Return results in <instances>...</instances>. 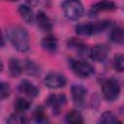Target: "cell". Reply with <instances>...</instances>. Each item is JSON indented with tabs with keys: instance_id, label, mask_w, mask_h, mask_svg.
<instances>
[{
	"instance_id": "6da1fadb",
	"label": "cell",
	"mask_w": 124,
	"mask_h": 124,
	"mask_svg": "<svg viewBox=\"0 0 124 124\" xmlns=\"http://www.w3.org/2000/svg\"><path fill=\"white\" fill-rule=\"evenodd\" d=\"M7 38L13 46L21 52L27 51L30 46V39L27 30L20 25H11L6 31Z\"/></svg>"
},
{
	"instance_id": "7a4b0ae2",
	"label": "cell",
	"mask_w": 124,
	"mask_h": 124,
	"mask_svg": "<svg viewBox=\"0 0 124 124\" xmlns=\"http://www.w3.org/2000/svg\"><path fill=\"white\" fill-rule=\"evenodd\" d=\"M110 21L108 20H101L96 22H86L79 23L75 27L76 33L81 36H92L99 34L109 27Z\"/></svg>"
},
{
	"instance_id": "3957f363",
	"label": "cell",
	"mask_w": 124,
	"mask_h": 124,
	"mask_svg": "<svg viewBox=\"0 0 124 124\" xmlns=\"http://www.w3.org/2000/svg\"><path fill=\"white\" fill-rule=\"evenodd\" d=\"M62 10L65 16L70 20H78L84 13V8L80 0H64Z\"/></svg>"
},
{
	"instance_id": "277c9868",
	"label": "cell",
	"mask_w": 124,
	"mask_h": 124,
	"mask_svg": "<svg viewBox=\"0 0 124 124\" xmlns=\"http://www.w3.org/2000/svg\"><path fill=\"white\" fill-rule=\"evenodd\" d=\"M69 66L72 69V71L80 78H88L92 76L95 72L93 65L82 60L71 58L69 59Z\"/></svg>"
},
{
	"instance_id": "5b68a950",
	"label": "cell",
	"mask_w": 124,
	"mask_h": 124,
	"mask_svg": "<svg viewBox=\"0 0 124 124\" xmlns=\"http://www.w3.org/2000/svg\"><path fill=\"white\" fill-rule=\"evenodd\" d=\"M102 93L106 100L112 102L116 100L120 94V85L115 78H108L102 84Z\"/></svg>"
},
{
	"instance_id": "8992f818",
	"label": "cell",
	"mask_w": 124,
	"mask_h": 124,
	"mask_svg": "<svg viewBox=\"0 0 124 124\" xmlns=\"http://www.w3.org/2000/svg\"><path fill=\"white\" fill-rule=\"evenodd\" d=\"M44 83L46 87L50 89H58L62 88L66 85L67 79L64 75L57 72H50L46 75L44 78Z\"/></svg>"
},
{
	"instance_id": "52a82bcc",
	"label": "cell",
	"mask_w": 124,
	"mask_h": 124,
	"mask_svg": "<svg viewBox=\"0 0 124 124\" xmlns=\"http://www.w3.org/2000/svg\"><path fill=\"white\" fill-rule=\"evenodd\" d=\"M66 102H67V98L64 94H51L46 100V106L51 108L53 112L56 114L60 112L62 107L65 106Z\"/></svg>"
},
{
	"instance_id": "ba28073f",
	"label": "cell",
	"mask_w": 124,
	"mask_h": 124,
	"mask_svg": "<svg viewBox=\"0 0 124 124\" xmlns=\"http://www.w3.org/2000/svg\"><path fill=\"white\" fill-rule=\"evenodd\" d=\"M109 52V47L107 45H96L92 46L89 51V57L96 62H103L107 59Z\"/></svg>"
},
{
	"instance_id": "9c48e42d",
	"label": "cell",
	"mask_w": 124,
	"mask_h": 124,
	"mask_svg": "<svg viewBox=\"0 0 124 124\" xmlns=\"http://www.w3.org/2000/svg\"><path fill=\"white\" fill-rule=\"evenodd\" d=\"M71 95L77 106H82L86 99L87 89L82 84H73L71 87Z\"/></svg>"
},
{
	"instance_id": "30bf717a",
	"label": "cell",
	"mask_w": 124,
	"mask_h": 124,
	"mask_svg": "<svg viewBox=\"0 0 124 124\" xmlns=\"http://www.w3.org/2000/svg\"><path fill=\"white\" fill-rule=\"evenodd\" d=\"M116 9V4L111 1V0H100L99 2L95 3L94 5L91 6L89 15L90 16H95L99 14L100 12H110L114 11Z\"/></svg>"
},
{
	"instance_id": "8fae6325",
	"label": "cell",
	"mask_w": 124,
	"mask_h": 124,
	"mask_svg": "<svg viewBox=\"0 0 124 124\" xmlns=\"http://www.w3.org/2000/svg\"><path fill=\"white\" fill-rule=\"evenodd\" d=\"M17 89L20 93L24 94L25 96L29 97V98H35L39 95L40 90L39 88L30 80L28 79H23L19 82Z\"/></svg>"
},
{
	"instance_id": "7c38bea8",
	"label": "cell",
	"mask_w": 124,
	"mask_h": 124,
	"mask_svg": "<svg viewBox=\"0 0 124 124\" xmlns=\"http://www.w3.org/2000/svg\"><path fill=\"white\" fill-rule=\"evenodd\" d=\"M35 20L37 22L38 27L43 32H50L52 30V22L50 18L47 16L46 13L43 11H39L35 16Z\"/></svg>"
},
{
	"instance_id": "4fadbf2b",
	"label": "cell",
	"mask_w": 124,
	"mask_h": 124,
	"mask_svg": "<svg viewBox=\"0 0 124 124\" xmlns=\"http://www.w3.org/2000/svg\"><path fill=\"white\" fill-rule=\"evenodd\" d=\"M67 44H68V46L70 48L74 49L79 55H83L85 53H88V51H89L87 49V46H85V44L82 41H80V40H78L77 38H71V39H69L68 42H67Z\"/></svg>"
},
{
	"instance_id": "5bb4252c",
	"label": "cell",
	"mask_w": 124,
	"mask_h": 124,
	"mask_svg": "<svg viewBox=\"0 0 124 124\" xmlns=\"http://www.w3.org/2000/svg\"><path fill=\"white\" fill-rule=\"evenodd\" d=\"M18 13L21 16V18L28 24L33 23V21L35 20V15L31 9V7L27 4H22L18 7Z\"/></svg>"
},
{
	"instance_id": "9a60e30c",
	"label": "cell",
	"mask_w": 124,
	"mask_h": 124,
	"mask_svg": "<svg viewBox=\"0 0 124 124\" xmlns=\"http://www.w3.org/2000/svg\"><path fill=\"white\" fill-rule=\"evenodd\" d=\"M41 45L43 48L48 52H54L58 47L57 39L52 35H46V37H44L41 42Z\"/></svg>"
},
{
	"instance_id": "2e32d148",
	"label": "cell",
	"mask_w": 124,
	"mask_h": 124,
	"mask_svg": "<svg viewBox=\"0 0 124 124\" xmlns=\"http://www.w3.org/2000/svg\"><path fill=\"white\" fill-rule=\"evenodd\" d=\"M108 39L110 42L114 44H123L124 43V27L122 26L113 27L108 34Z\"/></svg>"
},
{
	"instance_id": "e0dca14e",
	"label": "cell",
	"mask_w": 124,
	"mask_h": 124,
	"mask_svg": "<svg viewBox=\"0 0 124 124\" xmlns=\"http://www.w3.org/2000/svg\"><path fill=\"white\" fill-rule=\"evenodd\" d=\"M24 69V65L17 58H12L9 62V73L12 77H18Z\"/></svg>"
},
{
	"instance_id": "ac0fdd59",
	"label": "cell",
	"mask_w": 124,
	"mask_h": 124,
	"mask_svg": "<svg viewBox=\"0 0 124 124\" xmlns=\"http://www.w3.org/2000/svg\"><path fill=\"white\" fill-rule=\"evenodd\" d=\"M65 121L69 124H81L83 123V118L78 110L73 109L65 115Z\"/></svg>"
},
{
	"instance_id": "d6986e66",
	"label": "cell",
	"mask_w": 124,
	"mask_h": 124,
	"mask_svg": "<svg viewBox=\"0 0 124 124\" xmlns=\"http://www.w3.org/2000/svg\"><path fill=\"white\" fill-rule=\"evenodd\" d=\"M14 107H15L16 111L24 113L25 111H27V110L30 108V107H31V102H30L29 100L25 99V98L19 97V98H17V99L15 101Z\"/></svg>"
},
{
	"instance_id": "ffe728a7",
	"label": "cell",
	"mask_w": 124,
	"mask_h": 124,
	"mask_svg": "<svg viewBox=\"0 0 124 124\" xmlns=\"http://www.w3.org/2000/svg\"><path fill=\"white\" fill-rule=\"evenodd\" d=\"M33 120L37 123H46L48 122L47 115L45 111V109L42 107L36 108V109L33 112Z\"/></svg>"
},
{
	"instance_id": "44dd1931",
	"label": "cell",
	"mask_w": 124,
	"mask_h": 124,
	"mask_svg": "<svg viewBox=\"0 0 124 124\" xmlns=\"http://www.w3.org/2000/svg\"><path fill=\"white\" fill-rule=\"evenodd\" d=\"M100 123H121V120H119L116 115L111 111H105L102 113L100 119Z\"/></svg>"
},
{
	"instance_id": "7402d4cb",
	"label": "cell",
	"mask_w": 124,
	"mask_h": 124,
	"mask_svg": "<svg viewBox=\"0 0 124 124\" xmlns=\"http://www.w3.org/2000/svg\"><path fill=\"white\" fill-rule=\"evenodd\" d=\"M112 65L115 71L123 72L124 71V53H118L113 57Z\"/></svg>"
},
{
	"instance_id": "603a6c76",
	"label": "cell",
	"mask_w": 124,
	"mask_h": 124,
	"mask_svg": "<svg viewBox=\"0 0 124 124\" xmlns=\"http://www.w3.org/2000/svg\"><path fill=\"white\" fill-rule=\"evenodd\" d=\"M24 70L28 75L35 76L39 73V66L31 60H26V62L24 63Z\"/></svg>"
},
{
	"instance_id": "cb8c5ba5",
	"label": "cell",
	"mask_w": 124,
	"mask_h": 124,
	"mask_svg": "<svg viewBox=\"0 0 124 124\" xmlns=\"http://www.w3.org/2000/svg\"><path fill=\"white\" fill-rule=\"evenodd\" d=\"M7 122H9V123H19V124H21V123L27 122V119L23 115V113L16 111V112H14V113H12L10 115V117L7 119Z\"/></svg>"
},
{
	"instance_id": "d4e9b609",
	"label": "cell",
	"mask_w": 124,
	"mask_h": 124,
	"mask_svg": "<svg viewBox=\"0 0 124 124\" xmlns=\"http://www.w3.org/2000/svg\"><path fill=\"white\" fill-rule=\"evenodd\" d=\"M0 95H1V99L4 100L5 98L9 97L10 96V93H11V88H10V85L6 82H1L0 84Z\"/></svg>"
},
{
	"instance_id": "484cf974",
	"label": "cell",
	"mask_w": 124,
	"mask_h": 124,
	"mask_svg": "<svg viewBox=\"0 0 124 124\" xmlns=\"http://www.w3.org/2000/svg\"><path fill=\"white\" fill-rule=\"evenodd\" d=\"M25 1L29 6H35V5H37L39 3L40 0H25Z\"/></svg>"
},
{
	"instance_id": "4316f807",
	"label": "cell",
	"mask_w": 124,
	"mask_h": 124,
	"mask_svg": "<svg viewBox=\"0 0 124 124\" xmlns=\"http://www.w3.org/2000/svg\"><path fill=\"white\" fill-rule=\"evenodd\" d=\"M9 1H12V2H15V1H17V0H9Z\"/></svg>"
}]
</instances>
